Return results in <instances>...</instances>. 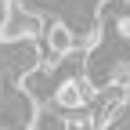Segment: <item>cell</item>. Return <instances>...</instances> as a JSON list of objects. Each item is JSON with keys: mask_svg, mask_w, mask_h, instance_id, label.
Wrapping results in <instances>:
<instances>
[{"mask_svg": "<svg viewBox=\"0 0 130 130\" xmlns=\"http://www.w3.org/2000/svg\"><path fill=\"white\" fill-rule=\"evenodd\" d=\"M94 94H98V87H94V79L90 76H83V72H69V76H58V79H51V101L54 108H61V112H87L90 108V101H94Z\"/></svg>", "mask_w": 130, "mask_h": 130, "instance_id": "cell-1", "label": "cell"}, {"mask_svg": "<svg viewBox=\"0 0 130 130\" xmlns=\"http://www.w3.org/2000/svg\"><path fill=\"white\" fill-rule=\"evenodd\" d=\"M43 40H47V65H61L69 54H76L79 51V36H76V25L69 22V18H54V22H47L43 25Z\"/></svg>", "mask_w": 130, "mask_h": 130, "instance_id": "cell-3", "label": "cell"}, {"mask_svg": "<svg viewBox=\"0 0 130 130\" xmlns=\"http://www.w3.org/2000/svg\"><path fill=\"white\" fill-rule=\"evenodd\" d=\"M43 14L32 11L25 0H4V18H0V40L18 43V40H36L43 36Z\"/></svg>", "mask_w": 130, "mask_h": 130, "instance_id": "cell-2", "label": "cell"}]
</instances>
